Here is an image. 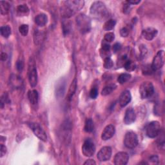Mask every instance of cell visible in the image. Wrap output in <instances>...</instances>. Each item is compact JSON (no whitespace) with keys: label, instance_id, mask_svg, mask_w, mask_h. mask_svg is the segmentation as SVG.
<instances>
[{"label":"cell","instance_id":"32","mask_svg":"<svg viewBox=\"0 0 165 165\" xmlns=\"http://www.w3.org/2000/svg\"><path fill=\"white\" fill-rule=\"evenodd\" d=\"M105 41L107 43H111L115 39V35L113 32H108L105 35Z\"/></svg>","mask_w":165,"mask_h":165},{"label":"cell","instance_id":"1","mask_svg":"<svg viewBox=\"0 0 165 165\" xmlns=\"http://www.w3.org/2000/svg\"><path fill=\"white\" fill-rule=\"evenodd\" d=\"M85 5V1L80 0H70L63 2L61 8V14L65 18H69L81 9Z\"/></svg>","mask_w":165,"mask_h":165},{"label":"cell","instance_id":"17","mask_svg":"<svg viewBox=\"0 0 165 165\" xmlns=\"http://www.w3.org/2000/svg\"><path fill=\"white\" fill-rule=\"evenodd\" d=\"M65 81L61 79L57 83V87L56 88V97L61 98L65 94Z\"/></svg>","mask_w":165,"mask_h":165},{"label":"cell","instance_id":"16","mask_svg":"<svg viewBox=\"0 0 165 165\" xmlns=\"http://www.w3.org/2000/svg\"><path fill=\"white\" fill-rule=\"evenodd\" d=\"M142 34H143L144 39H146L148 41H151L157 36V30L155 29V28H152V27L147 28L143 30Z\"/></svg>","mask_w":165,"mask_h":165},{"label":"cell","instance_id":"19","mask_svg":"<svg viewBox=\"0 0 165 165\" xmlns=\"http://www.w3.org/2000/svg\"><path fill=\"white\" fill-rule=\"evenodd\" d=\"M76 89H77V79L75 78L72 81L70 87H69V89H68L67 96V99L68 101L71 100L73 95H74V94L76 93Z\"/></svg>","mask_w":165,"mask_h":165},{"label":"cell","instance_id":"26","mask_svg":"<svg viewBox=\"0 0 165 165\" xmlns=\"http://www.w3.org/2000/svg\"><path fill=\"white\" fill-rule=\"evenodd\" d=\"M11 83L14 87L20 88L22 85L21 79L18 76H14V77H11Z\"/></svg>","mask_w":165,"mask_h":165},{"label":"cell","instance_id":"38","mask_svg":"<svg viewBox=\"0 0 165 165\" xmlns=\"http://www.w3.org/2000/svg\"><path fill=\"white\" fill-rule=\"evenodd\" d=\"M149 161H151L152 163H154V164H158L159 163V158L158 157L156 156V155H152L150 157Z\"/></svg>","mask_w":165,"mask_h":165},{"label":"cell","instance_id":"30","mask_svg":"<svg viewBox=\"0 0 165 165\" xmlns=\"http://www.w3.org/2000/svg\"><path fill=\"white\" fill-rule=\"evenodd\" d=\"M29 25H21L19 27V31L22 36H26L29 32Z\"/></svg>","mask_w":165,"mask_h":165},{"label":"cell","instance_id":"4","mask_svg":"<svg viewBox=\"0 0 165 165\" xmlns=\"http://www.w3.org/2000/svg\"><path fill=\"white\" fill-rule=\"evenodd\" d=\"M161 130V126L158 121H152L146 126V134L150 138H155L158 136Z\"/></svg>","mask_w":165,"mask_h":165},{"label":"cell","instance_id":"39","mask_svg":"<svg viewBox=\"0 0 165 165\" xmlns=\"http://www.w3.org/2000/svg\"><path fill=\"white\" fill-rule=\"evenodd\" d=\"M121 45L120 44V43H116V44H114V46H113V51H114V53H116V52H117L118 51H120V50H121Z\"/></svg>","mask_w":165,"mask_h":165},{"label":"cell","instance_id":"13","mask_svg":"<svg viewBox=\"0 0 165 165\" xmlns=\"http://www.w3.org/2000/svg\"><path fill=\"white\" fill-rule=\"evenodd\" d=\"M115 132H116V128L113 125H107L102 132L101 139L104 141L111 139L115 134Z\"/></svg>","mask_w":165,"mask_h":165},{"label":"cell","instance_id":"28","mask_svg":"<svg viewBox=\"0 0 165 165\" xmlns=\"http://www.w3.org/2000/svg\"><path fill=\"white\" fill-rule=\"evenodd\" d=\"M17 12L20 15L26 14L29 12V9L26 5H20L17 7Z\"/></svg>","mask_w":165,"mask_h":165},{"label":"cell","instance_id":"31","mask_svg":"<svg viewBox=\"0 0 165 165\" xmlns=\"http://www.w3.org/2000/svg\"><path fill=\"white\" fill-rule=\"evenodd\" d=\"M63 34L65 36L67 35V34L70 32V24L69 22H63Z\"/></svg>","mask_w":165,"mask_h":165},{"label":"cell","instance_id":"20","mask_svg":"<svg viewBox=\"0 0 165 165\" xmlns=\"http://www.w3.org/2000/svg\"><path fill=\"white\" fill-rule=\"evenodd\" d=\"M35 22L40 26H45L47 23V16L45 14H40L35 18Z\"/></svg>","mask_w":165,"mask_h":165},{"label":"cell","instance_id":"27","mask_svg":"<svg viewBox=\"0 0 165 165\" xmlns=\"http://www.w3.org/2000/svg\"><path fill=\"white\" fill-rule=\"evenodd\" d=\"M136 64L131 60H127L124 65V67L128 72L133 71L136 69Z\"/></svg>","mask_w":165,"mask_h":165},{"label":"cell","instance_id":"7","mask_svg":"<svg viewBox=\"0 0 165 165\" xmlns=\"http://www.w3.org/2000/svg\"><path fill=\"white\" fill-rule=\"evenodd\" d=\"M124 144L128 148H134L138 144V138L136 133L128 132L125 134Z\"/></svg>","mask_w":165,"mask_h":165},{"label":"cell","instance_id":"35","mask_svg":"<svg viewBox=\"0 0 165 165\" xmlns=\"http://www.w3.org/2000/svg\"><path fill=\"white\" fill-rule=\"evenodd\" d=\"M24 67V63H23V61L21 59H19L18 60V61L16 62V68L18 71L21 72L23 70V69Z\"/></svg>","mask_w":165,"mask_h":165},{"label":"cell","instance_id":"14","mask_svg":"<svg viewBox=\"0 0 165 165\" xmlns=\"http://www.w3.org/2000/svg\"><path fill=\"white\" fill-rule=\"evenodd\" d=\"M132 99L131 94L130 91L125 90L121 93L120 99H119V103L121 106L124 107L127 105Z\"/></svg>","mask_w":165,"mask_h":165},{"label":"cell","instance_id":"15","mask_svg":"<svg viewBox=\"0 0 165 165\" xmlns=\"http://www.w3.org/2000/svg\"><path fill=\"white\" fill-rule=\"evenodd\" d=\"M136 115L135 111L132 108L128 109L125 112V116L124 117V122L126 125H130L136 121Z\"/></svg>","mask_w":165,"mask_h":165},{"label":"cell","instance_id":"36","mask_svg":"<svg viewBox=\"0 0 165 165\" xmlns=\"http://www.w3.org/2000/svg\"><path fill=\"white\" fill-rule=\"evenodd\" d=\"M110 50V45L109 44V43L107 42H105V43H103L102 44V48L101 51H104L106 52H109Z\"/></svg>","mask_w":165,"mask_h":165},{"label":"cell","instance_id":"2","mask_svg":"<svg viewBox=\"0 0 165 165\" xmlns=\"http://www.w3.org/2000/svg\"><path fill=\"white\" fill-rule=\"evenodd\" d=\"M90 14L98 20H105L109 16V11L106 7L101 1H95L90 7Z\"/></svg>","mask_w":165,"mask_h":165},{"label":"cell","instance_id":"44","mask_svg":"<svg viewBox=\"0 0 165 165\" xmlns=\"http://www.w3.org/2000/svg\"><path fill=\"white\" fill-rule=\"evenodd\" d=\"M7 58H8V56H7V54L5 52H2L1 54V59L2 61H6Z\"/></svg>","mask_w":165,"mask_h":165},{"label":"cell","instance_id":"11","mask_svg":"<svg viewBox=\"0 0 165 165\" xmlns=\"http://www.w3.org/2000/svg\"><path fill=\"white\" fill-rule=\"evenodd\" d=\"M111 155H112V148L110 147H104L99 150L97 157L100 161H106L110 159Z\"/></svg>","mask_w":165,"mask_h":165},{"label":"cell","instance_id":"34","mask_svg":"<svg viewBox=\"0 0 165 165\" xmlns=\"http://www.w3.org/2000/svg\"><path fill=\"white\" fill-rule=\"evenodd\" d=\"M98 95V89L96 87H93L90 92V96L92 99H95Z\"/></svg>","mask_w":165,"mask_h":165},{"label":"cell","instance_id":"10","mask_svg":"<svg viewBox=\"0 0 165 165\" xmlns=\"http://www.w3.org/2000/svg\"><path fill=\"white\" fill-rule=\"evenodd\" d=\"M30 126L32 130L34 133L35 134V136L37 137H38L40 140L43 141L44 142L47 141V133H45L43 129L41 127V126L40 125H38L37 123H30Z\"/></svg>","mask_w":165,"mask_h":165},{"label":"cell","instance_id":"12","mask_svg":"<svg viewBox=\"0 0 165 165\" xmlns=\"http://www.w3.org/2000/svg\"><path fill=\"white\" fill-rule=\"evenodd\" d=\"M129 156L127 153L120 152L115 155L114 164L116 165H125L128 163Z\"/></svg>","mask_w":165,"mask_h":165},{"label":"cell","instance_id":"8","mask_svg":"<svg viewBox=\"0 0 165 165\" xmlns=\"http://www.w3.org/2000/svg\"><path fill=\"white\" fill-rule=\"evenodd\" d=\"M95 147L94 141L91 139H87L84 142L82 146L83 154L88 157H92L95 153Z\"/></svg>","mask_w":165,"mask_h":165},{"label":"cell","instance_id":"43","mask_svg":"<svg viewBox=\"0 0 165 165\" xmlns=\"http://www.w3.org/2000/svg\"><path fill=\"white\" fill-rule=\"evenodd\" d=\"M126 3H127V2H126ZM130 6L129 3H128L127 5H124L123 10H124V12H125V13L128 12L129 11H130Z\"/></svg>","mask_w":165,"mask_h":165},{"label":"cell","instance_id":"40","mask_svg":"<svg viewBox=\"0 0 165 165\" xmlns=\"http://www.w3.org/2000/svg\"><path fill=\"white\" fill-rule=\"evenodd\" d=\"M7 153V148L5 147V146L3 144H1V148H0V156L2 157L3 155H5V153Z\"/></svg>","mask_w":165,"mask_h":165},{"label":"cell","instance_id":"29","mask_svg":"<svg viewBox=\"0 0 165 165\" xmlns=\"http://www.w3.org/2000/svg\"><path fill=\"white\" fill-rule=\"evenodd\" d=\"M115 87L114 85H109L105 87L104 89H103L102 92H101V94L102 95H104V96H106V95H108L110 94H111L112 92V91L115 89Z\"/></svg>","mask_w":165,"mask_h":165},{"label":"cell","instance_id":"18","mask_svg":"<svg viewBox=\"0 0 165 165\" xmlns=\"http://www.w3.org/2000/svg\"><path fill=\"white\" fill-rule=\"evenodd\" d=\"M28 98L29 99L30 103L33 105H36L38 103L39 99V95H38L37 91L36 90H30L28 92Z\"/></svg>","mask_w":165,"mask_h":165},{"label":"cell","instance_id":"24","mask_svg":"<svg viewBox=\"0 0 165 165\" xmlns=\"http://www.w3.org/2000/svg\"><path fill=\"white\" fill-rule=\"evenodd\" d=\"M0 32H1V34L3 37L8 38L11 34V29L8 25L1 26V29H0Z\"/></svg>","mask_w":165,"mask_h":165},{"label":"cell","instance_id":"33","mask_svg":"<svg viewBox=\"0 0 165 165\" xmlns=\"http://www.w3.org/2000/svg\"><path fill=\"white\" fill-rule=\"evenodd\" d=\"M114 63L113 61L111 59L110 57H106L105 59V62H104V67L106 69H110L113 67Z\"/></svg>","mask_w":165,"mask_h":165},{"label":"cell","instance_id":"23","mask_svg":"<svg viewBox=\"0 0 165 165\" xmlns=\"http://www.w3.org/2000/svg\"><path fill=\"white\" fill-rule=\"evenodd\" d=\"M116 24V21L111 19V20L106 21L105 23L104 26H103V29H104V30H107V31H109V30H112L114 28Z\"/></svg>","mask_w":165,"mask_h":165},{"label":"cell","instance_id":"6","mask_svg":"<svg viewBox=\"0 0 165 165\" xmlns=\"http://www.w3.org/2000/svg\"><path fill=\"white\" fill-rule=\"evenodd\" d=\"M28 76L30 85L35 87L37 83V73L35 63L32 60L29 63Z\"/></svg>","mask_w":165,"mask_h":165},{"label":"cell","instance_id":"42","mask_svg":"<svg viewBox=\"0 0 165 165\" xmlns=\"http://www.w3.org/2000/svg\"><path fill=\"white\" fill-rule=\"evenodd\" d=\"M95 164H96V163H95L94 160L93 159H88L86 162L84 163L85 165H94Z\"/></svg>","mask_w":165,"mask_h":165},{"label":"cell","instance_id":"41","mask_svg":"<svg viewBox=\"0 0 165 165\" xmlns=\"http://www.w3.org/2000/svg\"><path fill=\"white\" fill-rule=\"evenodd\" d=\"M126 2L129 3L130 5H137L139 4L141 1L140 0H128V1H126Z\"/></svg>","mask_w":165,"mask_h":165},{"label":"cell","instance_id":"21","mask_svg":"<svg viewBox=\"0 0 165 165\" xmlns=\"http://www.w3.org/2000/svg\"><path fill=\"white\" fill-rule=\"evenodd\" d=\"M10 5L9 3L4 1H0V12L2 15H6L9 13Z\"/></svg>","mask_w":165,"mask_h":165},{"label":"cell","instance_id":"9","mask_svg":"<svg viewBox=\"0 0 165 165\" xmlns=\"http://www.w3.org/2000/svg\"><path fill=\"white\" fill-rule=\"evenodd\" d=\"M164 63V51H159L153 59L151 67L153 71L157 70L163 67Z\"/></svg>","mask_w":165,"mask_h":165},{"label":"cell","instance_id":"5","mask_svg":"<svg viewBox=\"0 0 165 165\" xmlns=\"http://www.w3.org/2000/svg\"><path fill=\"white\" fill-rule=\"evenodd\" d=\"M139 93L142 99L150 98L154 93V87L153 84L149 81L142 83L139 88Z\"/></svg>","mask_w":165,"mask_h":165},{"label":"cell","instance_id":"37","mask_svg":"<svg viewBox=\"0 0 165 165\" xmlns=\"http://www.w3.org/2000/svg\"><path fill=\"white\" fill-rule=\"evenodd\" d=\"M120 34H121V36L122 37H127L128 36V34H129V30L127 28L124 27L121 30Z\"/></svg>","mask_w":165,"mask_h":165},{"label":"cell","instance_id":"3","mask_svg":"<svg viewBox=\"0 0 165 165\" xmlns=\"http://www.w3.org/2000/svg\"><path fill=\"white\" fill-rule=\"evenodd\" d=\"M77 26L79 31L82 34H86L90 32L91 29V20L87 15L81 14L76 18Z\"/></svg>","mask_w":165,"mask_h":165},{"label":"cell","instance_id":"25","mask_svg":"<svg viewBox=\"0 0 165 165\" xmlns=\"http://www.w3.org/2000/svg\"><path fill=\"white\" fill-rule=\"evenodd\" d=\"M131 78V75L127 74V73H125V74H121L117 78V81L120 84H124L126 82H127Z\"/></svg>","mask_w":165,"mask_h":165},{"label":"cell","instance_id":"22","mask_svg":"<svg viewBox=\"0 0 165 165\" xmlns=\"http://www.w3.org/2000/svg\"><path fill=\"white\" fill-rule=\"evenodd\" d=\"M94 129V124L92 120L90 118L87 119L85 121V130L87 132H93Z\"/></svg>","mask_w":165,"mask_h":165}]
</instances>
